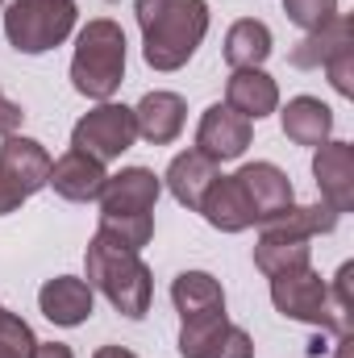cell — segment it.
<instances>
[{
	"label": "cell",
	"instance_id": "cell-30",
	"mask_svg": "<svg viewBox=\"0 0 354 358\" xmlns=\"http://www.w3.org/2000/svg\"><path fill=\"white\" fill-rule=\"evenodd\" d=\"M21 121H25V113H21V104H13L4 92H0V138H8V134H17L21 129Z\"/></svg>",
	"mask_w": 354,
	"mask_h": 358
},
{
	"label": "cell",
	"instance_id": "cell-10",
	"mask_svg": "<svg viewBox=\"0 0 354 358\" xmlns=\"http://www.w3.org/2000/svg\"><path fill=\"white\" fill-rule=\"evenodd\" d=\"M0 176L29 200L34 192H42V187L50 183V155H46V146L34 142V138L8 134V138L0 142Z\"/></svg>",
	"mask_w": 354,
	"mask_h": 358
},
{
	"label": "cell",
	"instance_id": "cell-2",
	"mask_svg": "<svg viewBox=\"0 0 354 358\" xmlns=\"http://www.w3.org/2000/svg\"><path fill=\"white\" fill-rule=\"evenodd\" d=\"M84 267H88V287L100 292L121 317L142 321V317L150 313L155 279H150V267L138 259V250H125V246H117L113 238L92 234Z\"/></svg>",
	"mask_w": 354,
	"mask_h": 358
},
{
	"label": "cell",
	"instance_id": "cell-29",
	"mask_svg": "<svg viewBox=\"0 0 354 358\" xmlns=\"http://www.w3.org/2000/svg\"><path fill=\"white\" fill-rule=\"evenodd\" d=\"M325 71H330V84L338 88V96H354V46L351 50H338L325 63Z\"/></svg>",
	"mask_w": 354,
	"mask_h": 358
},
{
	"label": "cell",
	"instance_id": "cell-16",
	"mask_svg": "<svg viewBox=\"0 0 354 358\" xmlns=\"http://www.w3.org/2000/svg\"><path fill=\"white\" fill-rule=\"evenodd\" d=\"M183 117H187V104L176 92H146L134 108L138 138H146L150 146H171L183 129Z\"/></svg>",
	"mask_w": 354,
	"mask_h": 358
},
{
	"label": "cell",
	"instance_id": "cell-22",
	"mask_svg": "<svg viewBox=\"0 0 354 358\" xmlns=\"http://www.w3.org/2000/svg\"><path fill=\"white\" fill-rule=\"evenodd\" d=\"M338 225V213L321 200V204H292L283 213H275L263 221L267 238H313V234H330Z\"/></svg>",
	"mask_w": 354,
	"mask_h": 358
},
{
	"label": "cell",
	"instance_id": "cell-5",
	"mask_svg": "<svg viewBox=\"0 0 354 358\" xmlns=\"http://www.w3.org/2000/svg\"><path fill=\"white\" fill-rule=\"evenodd\" d=\"M271 304L292 317V321H304L321 334H346L338 313H334V300H330V287L325 279L317 275L313 267H296V271H283V275H271Z\"/></svg>",
	"mask_w": 354,
	"mask_h": 358
},
{
	"label": "cell",
	"instance_id": "cell-31",
	"mask_svg": "<svg viewBox=\"0 0 354 358\" xmlns=\"http://www.w3.org/2000/svg\"><path fill=\"white\" fill-rule=\"evenodd\" d=\"M21 200H25V196H21V192H17V187H13L4 176H0V217L17 213V208H21Z\"/></svg>",
	"mask_w": 354,
	"mask_h": 358
},
{
	"label": "cell",
	"instance_id": "cell-7",
	"mask_svg": "<svg viewBox=\"0 0 354 358\" xmlns=\"http://www.w3.org/2000/svg\"><path fill=\"white\" fill-rule=\"evenodd\" d=\"M179 355L183 358H255V342L242 325H229L225 313L183 321L179 329Z\"/></svg>",
	"mask_w": 354,
	"mask_h": 358
},
{
	"label": "cell",
	"instance_id": "cell-20",
	"mask_svg": "<svg viewBox=\"0 0 354 358\" xmlns=\"http://www.w3.org/2000/svg\"><path fill=\"white\" fill-rule=\"evenodd\" d=\"M167 187H171V196H176L183 208H200V200H204V192H208V183L217 179V163L213 159H204L200 150H183L171 159V167H167Z\"/></svg>",
	"mask_w": 354,
	"mask_h": 358
},
{
	"label": "cell",
	"instance_id": "cell-27",
	"mask_svg": "<svg viewBox=\"0 0 354 358\" xmlns=\"http://www.w3.org/2000/svg\"><path fill=\"white\" fill-rule=\"evenodd\" d=\"M283 13H288L292 25L313 34V29H321L325 21L338 17V0H283Z\"/></svg>",
	"mask_w": 354,
	"mask_h": 358
},
{
	"label": "cell",
	"instance_id": "cell-1",
	"mask_svg": "<svg viewBox=\"0 0 354 358\" xmlns=\"http://www.w3.org/2000/svg\"><path fill=\"white\" fill-rule=\"evenodd\" d=\"M142 29V59L155 71H179L208 34L204 0H134Z\"/></svg>",
	"mask_w": 354,
	"mask_h": 358
},
{
	"label": "cell",
	"instance_id": "cell-19",
	"mask_svg": "<svg viewBox=\"0 0 354 358\" xmlns=\"http://www.w3.org/2000/svg\"><path fill=\"white\" fill-rule=\"evenodd\" d=\"M171 300H176V308H179V321L225 313V292H221V283L208 271H183V275H176Z\"/></svg>",
	"mask_w": 354,
	"mask_h": 358
},
{
	"label": "cell",
	"instance_id": "cell-33",
	"mask_svg": "<svg viewBox=\"0 0 354 358\" xmlns=\"http://www.w3.org/2000/svg\"><path fill=\"white\" fill-rule=\"evenodd\" d=\"M92 358H138V355H134V350H125V346H100Z\"/></svg>",
	"mask_w": 354,
	"mask_h": 358
},
{
	"label": "cell",
	"instance_id": "cell-15",
	"mask_svg": "<svg viewBox=\"0 0 354 358\" xmlns=\"http://www.w3.org/2000/svg\"><path fill=\"white\" fill-rule=\"evenodd\" d=\"M196 213H200L213 229H221V234H242V229L255 225V208H250L246 192L238 187V179L234 176H217L213 179Z\"/></svg>",
	"mask_w": 354,
	"mask_h": 358
},
{
	"label": "cell",
	"instance_id": "cell-8",
	"mask_svg": "<svg viewBox=\"0 0 354 358\" xmlns=\"http://www.w3.org/2000/svg\"><path fill=\"white\" fill-rule=\"evenodd\" d=\"M255 138V121H246L242 113H234L229 104H213L204 108L200 117V129H196V150L213 163H234L246 155Z\"/></svg>",
	"mask_w": 354,
	"mask_h": 358
},
{
	"label": "cell",
	"instance_id": "cell-24",
	"mask_svg": "<svg viewBox=\"0 0 354 358\" xmlns=\"http://www.w3.org/2000/svg\"><path fill=\"white\" fill-rule=\"evenodd\" d=\"M313 259V246L309 238H259L255 246V267L263 271L267 279L271 275H283V271H296V267H309Z\"/></svg>",
	"mask_w": 354,
	"mask_h": 358
},
{
	"label": "cell",
	"instance_id": "cell-3",
	"mask_svg": "<svg viewBox=\"0 0 354 358\" xmlns=\"http://www.w3.org/2000/svg\"><path fill=\"white\" fill-rule=\"evenodd\" d=\"M125 80V34L117 21L96 17L80 29L76 59H71V88L88 100H113Z\"/></svg>",
	"mask_w": 354,
	"mask_h": 358
},
{
	"label": "cell",
	"instance_id": "cell-28",
	"mask_svg": "<svg viewBox=\"0 0 354 358\" xmlns=\"http://www.w3.org/2000/svg\"><path fill=\"white\" fill-rule=\"evenodd\" d=\"M351 279H354V263H342V271L334 275V292H330L334 313H338V321H342V329H346V334H354V321H351Z\"/></svg>",
	"mask_w": 354,
	"mask_h": 358
},
{
	"label": "cell",
	"instance_id": "cell-26",
	"mask_svg": "<svg viewBox=\"0 0 354 358\" xmlns=\"http://www.w3.org/2000/svg\"><path fill=\"white\" fill-rule=\"evenodd\" d=\"M38 346L34 329L17 317V313H4L0 308V358H29Z\"/></svg>",
	"mask_w": 354,
	"mask_h": 358
},
{
	"label": "cell",
	"instance_id": "cell-6",
	"mask_svg": "<svg viewBox=\"0 0 354 358\" xmlns=\"http://www.w3.org/2000/svg\"><path fill=\"white\" fill-rule=\"evenodd\" d=\"M134 138H138L134 108L108 104V100L96 104L92 113H84V117L76 121V129H71V146L84 150V155H92V159H100V163L121 159V155L134 146Z\"/></svg>",
	"mask_w": 354,
	"mask_h": 358
},
{
	"label": "cell",
	"instance_id": "cell-9",
	"mask_svg": "<svg viewBox=\"0 0 354 358\" xmlns=\"http://www.w3.org/2000/svg\"><path fill=\"white\" fill-rule=\"evenodd\" d=\"M313 179L334 213L354 208V142H321L313 155Z\"/></svg>",
	"mask_w": 354,
	"mask_h": 358
},
{
	"label": "cell",
	"instance_id": "cell-4",
	"mask_svg": "<svg viewBox=\"0 0 354 358\" xmlns=\"http://www.w3.org/2000/svg\"><path fill=\"white\" fill-rule=\"evenodd\" d=\"M76 0H13L4 8V38L21 55H46L76 29Z\"/></svg>",
	"mask_w": 354,
	"mask_h": 358
},
{
	"label": "cell",
	"instance_id": "cell-34",
	"mask_svg": "<svg viewBox=\"0 0 354 358\" xmlns=\"http://www.w3.org/2000/svg\"><path fill=\"white\" fill-rule=\"evenodd\" d=\"M338 358H351V334H342V342H338Z\"/></svg>",
	"mask_w": 354,
	"mask_h": 358
},
{
	"label": "cell",
	"instance_id": "cell-13",
	"mask_svg": "<svg viewBox=\"0 0 354 358\" xmlns=\"http://www.w3.org/2000/svg\"><path fill=\"white\" fill-rule=\"evenodd\" d=\"M159 192H163V179L150 167H125L104 179L100 213H150L159 204Z\"/></svg>",
	"mask_w": 354,
	"mask_h": 358
},
{
	"label": "cell",
	"instance_id": "cell-12",
	"mask_svg": "<svg viewBox=\"0 0 354 358\" xmlns=\"http://www.w3.org/2000/svg\"><path fill=\"white\" fill-rule=\"evenodd\" d=\"M92 304H96V296H92L88 279H76V275H55V279H46L42 292H38L42 317L55 321V325H63V329L84 325L92 317Z\"/></svg>",
	"mask_w": 354,
	"mask_h": 358
},
{
	"label": "cell",
	"instance_id": "cell-23",
	"mask_svg": "<svg viewBox=\"0 0 354 358\" xmlns=\"http://www.w3.org/2000/svg\"><path fill=\"white\" fill-rule=\"evenodd\" d=\"M267 55H271V29L255 17H242L229 25L225 34V63L234 71H246V67H263Z\"/></svg>",
	"mask_w": 354,
	"mask_h": 358
},
{
	"label": "cell",
	"instance_id": "cell-25",
	"mask_svg": "<svg viewBox=\"0 0 354 358\" xmlns=\"http://www.w3.org/2000/svg\"><path fill=\"white\" fill-rule=\"evenodd\" d=\"M104 238H113L125 250H142L155 238V217L150 213H100V229Z\"/></svg>",
	"mask_w": 354,
	"mask_h": 358
},
{
	"label": "cell",
	"instance_id": "cell-14",
	"mask_svg": "<svg viewBox=\"0 0 354 358\" xmlns=\"http://www.w3.org/2000/svg\"><path fill=\"white\" fill-rule=\"evenodd\" d=\"M104 179H108V176H104V163L71 146L63 159H55V163H50V183H46V187H55L63 200L88 204V200H100Z\"/></svg>",
	"mask_w": 354,
	"mask_h": 358
},
{
	"label": "cell",
	"instance_id": "cell-32",
	"mask_svg": "<svg viewBox=\"0 0 354 358\" xmlns=\"http://www.w3.org/2000/svg\"><path fill=\"white\" fill-rule=\"evenodd\" d=\"M29 358H76V355H71V346H63V342H38Z\"/></svg>",
	"mask_w": 354,
	"mask_h": 358
},
{
	"label": "cell",
	"instance_id": "cell-18",
	"mask_svg": "<svg viewBox=\"0 0 354 358\" xmlns=\"http://www.w3.org/2000/svg\"><path fill=\"white\" fill-rule=\"evenodd\" d=\"M354 46V21L346 13H338L334 21H325L321 29H313V34H304V42H296L292 46V55H288V63L292 67H300V71H313V67H325L338 50H351Z\"/></svg>",
	"mask_w": 354,
	"mask_h": 358
},
{
	"label": "cell",
	"instance_id": "cell-11",
	"mask_svg": "<svg viewBox=\"0 0 354 358\" xmlns=\"http://www.w3.org/2000/svg\"><path fill=\"white\" fill-rule=\"evenodd\" d=\"M234 179H238V187L246 192V200H250V208H255V225H263L275 213H283V208L296 204L292 179L283 176L275 163H246Z\"/></svg>",
	"mask_w": 354,
	"mask_h": 358
},
{
	"label": "cell",
	"instance_id": "cell-35",
	"mask_svg": "<svg viewBox=\"0 0 354 358\" xmlns=\"http://www.w3.org/2000/svg\"><path fill=\"white\" fill-rule=\"evenodd\" d=\"M0 8H4V0H0Z\"/></svg>",
	"mask_w": 354,
	"mask_h": 358
},
{
	"label": "cell",
	"instance_id": "cell-21",
	"mask_svg": "<svg viewBox=\"0 0 354 358\" xmlns=\"http://www.w3.org/2000/svg\"><path fill=\"white\" fill-rule=\"evenodd\" d=\"M330 129H334V108L330 104H321L317 96L288 100V108H283V134H288V142H296V146H321V142H330Z\"/></svg>",
	"mask_w": 354,
	"mask_h": 358
},
{
	"label": "cell",
	"instance_id": "cell-17",
	"mask_svg": "<svg viewBox=\"0 0 354 358\" xmlns=\"http://www.w3.org/2000/svg\"><path fill=\"white\" fill-rule=\"evenodd\" d=\"M225 104L234 113H242L246 121H263L279 108V88L275 80L267 76L263 67H246V71H234L229 84H225Z\"/></svg>",
	"mask_w": 354,
	"mask_h": 358
}]
</instances>
